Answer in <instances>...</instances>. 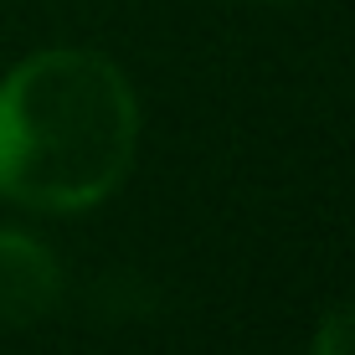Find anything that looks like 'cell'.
Returning a JSON list of instances; mask_svg holds the SVG:
<instances>
[{"label":"cell","mask_w":355,"mask_h":355,"mask_svg":"<svg viewBox=\"0 0 355 355\" xmlns=\"http://www.w3.org/2000/svg\"><path fill=\"white\" fill-rule=\"evenodd\" d=\"M139 98L119 62L46 46L0 78V196L36 211H88L124 186Z\"/></svg>","instance_id":"cell-1"},{"label":"cell","mask_w":355,"mask_h":355,"mask_svg":"<svg viewBox=\"0 0 355 355\" xmlns=\"http://www.w3.org/2000/svg\"><path fill=\"white\" fill-rule=\"evenodd\" d=\"M62 299V268L42 242L26 232H0V324L21 329L57 309Z\"/></svg>","instance_id":"cell-2"},{"label":"cell","mask_w":355,"mask_h":355,"mask_svg":"<svg viewBox=\"0 0 355 355\" xmlns=\"http://www.w3.org/2000/svg\"><path fill=\"white\" fill-rule=\"evenodd\" d=\"M314 355H355V304L324 314L320 335H314Z\"/></svg>","instance_id":"cell-3"},{"label":"cell","mask_w":355,"mask_h":355,"mask_svg":"<svg viewBox=\"0 0 355 355\" xmlns=\"http://www.w3.org/2000/svg\"><path fill=\"white\" fill-rule=\"evenodd\" d=\"M268 6H284V0H268Z\"/></svg>","instance_id":"cell-4"}]
</instances>
